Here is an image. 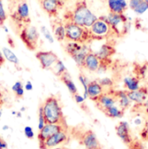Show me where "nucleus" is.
Segmentation results:
<instances>
[{
	"mask_svg": "<svg viewBox=\"0 0 148 149\" xmlns=\"http://www.w3.org/2000/svg\"><path fill=\"white\" fill-rule=\"evenodd\" d=\"M98 17L88 8L85 0H77L74 8L64 14V21L73 22L74 23L89 29Z\"/></svg>",
	"mask_w": 148,
	"mask_h": 149,
	"instance_id": "f257e3e1",
	"label": "nucleus"
},
{
	"mask_svg": "<svg viewBox=\"0 0 148 149\" xmlns=\"http://www.w3.org/2000/svg\"><path fill=\"white\" fill-rule=\"evenodd\" d=\"M42 107L46 123L62 124L68 126L60 101L56 97L50 96L47 97L42 104Z\"/></svg>",
	"mask_w": 148,
	"mask_h": 149,
	"instance_id": "f03ea898",
	"label": "nucleus"
},
{
	"mask_svg": "<svg viewBox=\"0 0 148 149\" xmlns=\"http://www.w3.org/2000/svg\"><path fill=\"white\" fill-rule=\"evenodd\" d=\"M9 10L11 20L19 29L30 23V6L27 0H10Z\"/></svg>",
	"mask_w": 148,
	"mask_h": 149,
	"instance_id": "7ed1b4c3",
	"label": "nucleus"
},
{
	"mask_svg": "<svg viewBox=\"0 0 148 149\" xmlns=\"http://www.w3.org/2000/svg\"><path fill=\"white\" fill-rule=\"evenodd\" d=\"M66 29V40L68 42L87 44L92 41L89 29L79 26L73 22L63 21Z\"/></svg>",
	"mask_w": 148,
	"mask_h": 149,
	"instance_id": "20e7f679",
	"label": "nucleus"
},
{
	"mask_svg": "<svg viewBox=\"0 0 148 149\" xmlns=\"http://www.w3.org/2000/svg\"><path fill=\"white\" fill-rule=\"evenodd\" d=\"M88 29L91 35L92 41L106 40L115 36L110 24L106 20V16L98 17V19L94 22V23Z\"/></svg>",
	"mask_w": 148,
	"mask_h": 149,
	"instance_id": "39448f33",
	"label": "nucleus"
},
{
	"mask_svg": "<svg viewBox=\"0 0 148 149\" xmlns=\"http://www.w3.org/2000/svg\"><path fill=\"white\" fill-rule=\"evenodd\" d=\"M19 37L29 50L35 51L38 47L40 34L37 28L30 23L26 24L20 29Z\"/></svg>",
	"mask_w": 148,
	"mask_h": 149,
	"instance_id": "423d86ee",
	"label": "nucleus"
},
{
	"mask_svg": "<svg viewBox=\"0 0 148 149\" xmlns=\"http://www.w3.org/2000/svg\"><path fill=\"white\" fill-rule=\"evenodd\" d=\"M106 17V20L110 24L116 37H122L127 35L129 29V22L125 14L109 12V14Z\"/></svg>",
	"mask_w": 148,
	"mask_h": 149,
	"instance_id": "0eeeda50",
	"label": "nucleus"
},
{
	"mask_svg": "<svg viewBox=\"0 0 148 149\" xmlns=\"http://www.w3.org/2000/svg\"><path fill=\"white\" fill-rule=\"evenodd\" d=\"M68 141V129H63L56 133L52 136H50L49 139H47L42 144L39 145V148L41 149H52L67 142Z\"/></svg>",
	"mask_w": 148,
	"mask_h": 149,
	"instance_id": "6e6552de",
	"label": "nucleus"
},
{
	"mask_svg": "<svg viewBox=\"0 0 148 149\" xmlns=\"http://www.w3.org/2000/svg\"><path fill=\"white\" fill-rule=\"evenodd\" d=\"M65 0H40L42 10L50 17H56L65 5Z\"/></svg>",
	"mask_w": 148,
	"mask_h": 149,
	"instance_id": "1a4fd4ad",
	"label": "nucleus"
},
{
	"mask_svg": "<svg viewBox=\"0 0 148 149\" xmlns=\"http://www.w3.org/2000/svg\"><path fill=\"white\" fill-rule=\"evenodd\" d=\"M36 58L44 70H51L59 60L58 56L52 51H39L36 54Z\"/></svg>",
	"mask_w": 148,
	"mask_h": 149,
	"instance_id": "9d476101",
	"label": "nucleus"
},
{
	"mask_svg": "<svg viewBox=\"0 0 148 149\" xmlns=\"http://www.w3.org/2000/svg\"><path fill=\"white\" fill-rule=\"evenodd\" d=\"M80 143L85 149H102L96 134L90 129L85 130L80 135Z\"/></svg>",
	"mask_w": 148,
	"mask_h": 149,
	"instance_id": "9b49d317",
	"label": "nucleus"
},
{
	"mask_svg": "<svg viewBox=\"0 0 148 149\" xmlns=\"http://www.w3.org/2000/svg\"><path fill=\"white\" fill-rule=\"evenodd\" d=\"M68 129V126L62 125V124H54V123H46L45 126L39 130L37 134V139L39 141V145L42 144L47 139H49L50 136L55 134L56 133L63 130Z\"/></svg>",
	"mask_w": 148,
	"mask_h": 149,
	"instance_id": "f8f14e48",
	"label": "nucleus"
},
{
	"mask_svg": "<svg viewBox=\"0 0 148 149\" xmlns=\"http://www.w3.org/2000/svg\"><path fill=\"white\" fill-rule=\"evenodd\" d=\"M95 104L97 107L103 112L112 106L116 105L117 100L113 94V91H110L108 92H104L103 94H101L100 97L97 99V101L95 102Z\"/></svg>",
	"mask_w": 148,
	"mask_h": 149,
	"instance_id": "ddd939ff",
	"label": "nucleus"
},
{
	"mask_svg": "<svg viewBox=\"0 0 148 149\" xmlns=\"http://www.w3.org/2000/svg\"><path fill=\"white\" fill-rule=\"evenodd\" d=\"M115 131H116L118 137L127 146H129L132 143V141H133L132 134H131L129 124L127 122L119 123L118 125L115 127Z\"/></svg>",
	"mask_w": 148,
	"mask_h": 149,
	"instance_id": "4468645a",
	"label": "nucleus"
},
{
	"mask_svg": "<svg viewBox=\"0 0 148 149\" xmlns=\"http://www.w3.org/2000/svg\"><path fill=\"white\" fill-rule=\"evenodd\" d=\"M127 94L132 103H134V104L141 105L148 98V88L146 86H140L136 91H127Z\"/></svg>",
	"mask_w": 148,
	"mask_h": 149,
	"instance_id": "2eb2a0df",
	"label": "nucleus"
},
{
	"mask_svg": "<svg viewBox=\"0 0 148 149\" xmlns=\"http://www.w3.org/2000/svg\"><path fill=\"white\" fill-rule=\"evenodd\" d=\"M101 64V60L100 58L97 56V54L94 52H90L87 54L86 59H85L84 67L85 69H87L89 72H98L99 67Z\"/></svg>",
	"mask_w": 148,
	"mask_h": 149,
	"instance_id": "dca6fc26",
	"label": "nucleus"
},
{
	"mask_svg": "<svg viewBox=\"0 0 148 149\" xmlns=\"http://www.w3.org/2000/svg\"><path fill=\"white\" fill-rule=\"evenodd\" d=\"M104 92H105L104 88L99 83V81L94 80L88 83V87H87L88 98H90L94 102H96L97 99L100 97V96Z\"/></svg>",
	"mask_w": 148,
	"mask_h": 149,
	"instance_id": "f3484780",
	"label": "nucleus"
},
{
	"mask_svg": "<svg viewBox=\"0 0 148 149\" xmlns=\"http://www.w3.org/2000/svg\"><path fill=\"white\" fill-rule=\"evenodd\" d=\"M109 11L116 14H124L128 7L126 0H106Z\"/></svg>",
	"mask_w": 148,
	"mask_h": 149,
	"instance_id": "a211bd4d",
	"label": "nucleus"
},
{
	"mask_svg": "<svg viewBox=\"0 0 148 149\" xmlns=\"http://www.w3.org/2000/svg\"><path fill=\"white\" fill-rule=\"evenodd\" d=\"M115 53H116V49L114 47V45L108 42L101 45V47L95 54L100 58V60H106V59H111V57L114 55Z\"/></svg>",
	"mask_w": 148,
	"mask_h": 149,
	"instance_id": "6ab92c4d",
	"label": "nucleus"
},
{
	"mask_svg": "<svg viewBox=\"0 0 148 149\" xmlns=\"http://www.w3.org/2000/svg\"><path fill=\"white\" fill-rule=\"evenodd\" d=\"M113 94L116 97L118 105L122 109L126 110V109L130 108L131 104H132V101L130 100V98L128 97L127 91H126V90H124V91H113Z\"/></svg>",
	"mask_w": 148,
	"mask_h": 149,
	"instance_id": "aec40b11",
	"label": "nucleus"
},
{
	"mask_svg": "<svg viewBox=\"0 0 148 149\" xmlns=\"http://www.w3.org/2000/svg\"><path fill=\"white\" fill-rule=\"evenodd\" d=\"M52 30L54 37L60 42L66 40V29L63 21H55L52 23Z\"/></svg>",
	"mask_w": 148,
	"mask_h": 149,
	"instance_id": "412c9836",
	"label": "nucleus"
},
{
	"mask_svg": "<svg viewBox=\"0 0 148 149\" xmlns=\"http://www.w3.org/2000/svg\"><path fill=\"white\" fill-rule=\"evenodd\" d=\"M91 52V49L87 46V44H83L82 47L75 54L72 56V59L75 61V64L77 65L79 67H83L84 66L85 59L88 53Z\"/></svg>",
	"mask_w": 148,
	"mask_h": 149,
	"instance_id": "4be33fe9",
	"label": "nucleus"
},
{
	"mask_svg": "<svg viewBox=\"0 0 148 149\" xmlns=\"http://www.w3.org/2000/svg\"><path fill=\"white\" fill-rule=\"evenodd\" d=\"M123 85L127 91H136L140 87V79L136 76H128L123 79Z\"/></svg>",
	"mask_w": 148,
	"mask_h": 149,
	"instance_id": "5701e85b",
	"label": "nucleus"
},
{
	"mask_svg": "<svg viewBox=\"0 0 148 149\" xmlns=\"http://www.w3.org/2000/svg\"><path fill=\"white\" fill-rule=\"evenodd\" d=\"M61 80L63 81L64 85H66V87L68 88V91L70 92V94H72L73 96L76 93H78V91H77V87L75 84L74 83V81L72 80V79L70 78V75L68 74V72H65L63 75H62L60 77Z\"/></svg>",
	"mask_w": 148,
	"mask_h": 149,
	"instance_id": "b1692460",
	"label": "nucleus"
},
{
	"mask_svg": "<svg viewBox=\"0 0 148 149\" xmlns=\"http://www.w3.org/2000/svg\"><path fill=\"white\" fill-rule=\"evenodd\" d=\"M2 52H3V54L5 58V60L7 61H9L10 63L15 65H18L20 61H19V59L18 57L16 55V54L9 47H2Z\"/></svg>",
	"mask_w": 148,
	"mask_h": 149,
	"instance_id": "393cba45",
	"label": "nucleus"
},
{
	"mask_svg": "<svg viewBox=\"0 0 148 149\" xmlns=\"http://www.w3.org/2000/svg\"><path fill=\"white\" fill-rule=\"evenodd\" d=\"M103 113L110 118H121L124 116L125 110L122 109L119 105H113L103 111Z\"/></svg>",
	"mask_w": 148,
	"mask_h": 149,
	"instance_id": "a878e982",
	"label": "nucleus"
},
{
	"mask_svg": "<svg viewBox=\"0 0 148 149\" xmlns=\"http://www.w3.org/2000/svg\"><path fill=\"white\" fill-rule=\"evenodd\" d=\"M82 43L75 42H68L66 43L65 47H64V49L66 51V53L69 55V56H73L75 55L82 47Z\"/></svg>",
	"mask_w": 148,
	"mask_h": 149,
	"instance_id": "bb28decb",
	"label": "nucleus"
},
{
	"mask_svg": "<svg viewBox=\"0 0 148 149\" xmlns=\"http://www.w3.org/2000/svg\"><path fill=\"white\" fill-rule=\"evenodd\" d=\"M51 71L54 72V74H55L56 76H57V77H59V78H60L62 75H63L65 72H68L64 63L62 61H60V60H58V61H56V63L54 65V66L51 68Z\"/></svg>",
	"mask_w": 148,
	"mask_h": 149,
	"instance_id": "cd10ccee",
	"label": "nucleus"
},
{
	"mask_svg": "<svg viewBox=\"0 0 148 149\" xmlns=\"http://www.w3.org/2000/svg\"><path fill=\"white\" fill-rule=\"evenodd\" d=\"M40 31H41L42 35L43 36V37H44L49 42L51 43V44L54 43V42H55V37H54L53 34L50 32V30H49L46 26H44V25L41 26Z\"/></svg>",
	"mask_w": 148,
	"mask_h": 149,
	"instance_id": "c85d7f7f",
	"label": "nucleus"
},
{
	"mask_svg": "<svg viewBox=\"0 0 148 149\" xmlns=\"http://www.w3.org/2000/svg\"><path fill=\"white\" fill-rule=\"evenodd\" d=\"M78 79L81 83V85H82L83 87V90H84V93H83V97H84L85 99L88 98V94H87V87H88V81H87V77L84 76L83 74H80L79 77H78Z\"/></svg>",
	"mask_w": 148,
	"mask_h": 149,
	"instance_id": "c756f323",
	"label": "nucleus"
},
{
	"mask_svg": "<svg viewBox=\"0 0 148 149\" xmlns=\"http://www.w3.org/2000/svg\"><path fill=\"white\" fill-rule=\"evenodd\" d=\"M45 124H46V121H45V118L43 116L42 107L41 105L39 108V112H38V125H37L38 130H41L45 126Z\"/></svg>",
	"mask_w": 148,
	"mask_h": 149,
	"instance_id": "7c9ffc66",
	"label": "nucleus"
},
{
	"mask_svg": "<svg viewBox=\"0 0 148 149\" xmlns=\"http://www.w3.org/2000/svg\"><path fill=\"white\" fill-rule=\"evenodd\" d=\"M140 136L141 138L142 141H148V119L146 120L144 127L141 129L140 133Z\"/></svg>",
	"mask_w": 148,
	"mask_h": 149,
	"instance_id": "2f4dec72",
	"label": "nucleus"
},
{
	"mask_svg": "<svg viewBox=\"0 0 148 149\" xmlns=\"http://www.w3.org/2000/svg\"><path fill=\"white\" fill-rule=\"evenodd\" d=\"M7 19V13L4 10V3H3V1L0 0V25L3 26L4 23L5 22Z\"/></svg>",
	"mask_w": 148,
	"mask_h": 149,
	"instance_id": "473e14b6",
	"label": "nucleus"
},
{
	"mask_svg": "<svg viewBox=\"0 0 148 149\" xmlns=\"http://www.w3.org/2000/svg\"><path fill=\"white\" fill-rule=\"evenodd\" d=\"M99 83L101 85V86L105 89V88H108L111 89L113 85V81L110 79V78H103L101 79L100 80H98Z\"/></svg>",
	"mask_w": 148,
	"mask_h": 149,
	"instance_id": "72a5a7b5",
	"label": "nucleus"
},
{
	"mask_svg": "<svg viewBox=\"0 0 148 149\" xmlns=\"http://www.w3.org/2000/svg\"><path fill=\"white\" fill-rule=\"evenodd\" d=\"M143 3L144 0H128V7L133 11Z\"/></svg>",
	"mask_w": 148,
	"mask_h": 149,
	"instance_id": "f704fd0d",
	"label": "nucleus"
},
{
	"mask_svg": "<svg viewBox=\"0 0 148 149\" xmlns=\"http://www.w3.org/2000/svg\"><path fill=\"white\" fill-rule=\"evenodd\" d=\"M23 132H24V135H25L28 139H33L34 136H35L33 128H31L30 126H26V127H24Z\"/></svg>",
	"mask_w": 148,
	"mask_h": 149,
	"instance_id": "c9c22d12",
	"label": "nucleus"
},
{
	"mask_svg": "<svg viewBox=\"0 0 148 149\" xmlns=\"http://www.w3.org/2000/svg\"><path fill=\"white\" fill-rule=\"evenodd\" d=\"M129 149H145L142 143L139 141H132V143L129 145Z\"/></svg>",
	"mask_w": 148,
	"mask_h": 149,
	"instance_id": "e433bc0d",
	"label": "nucleus"
},
{
	"mask_svg": "<svg viewBox=\"0 0 148 149\" xmlns=\"http://www.w3.org/2000/svg\"><path fill=\"white\" fill-rule=\"evenodd\" d=\"M146 72H147V67L140 65V67H138V71L136 72V73H137L136 77H139V75H141V78H143V77H145Z\"/></svg>",
	"mask_w": 148,
	"mask_h": 149,
	"instance_id": "4c0bfd02",
	"label": "nucleus"
},
{
	"mask_svg": "<svg viewBox=\"0 0 148 149\" xmlns=\"http://www.w3.org/2000/svg\"><path fill=\"white\" fill-rule=\"evenodd\" d=\"M74 99H75V101L77 104H83L85 101L84 97L82 96V95H80L79 93H76V94L74 95Z\"/></svg>",
	"mask_w": 148,
	"mask_h": 149,
	"instance_id": "58836bf2",
	"label": "nucleus"
},
{
	"mask_svg": "<svg viewBox=\"0 0 148 149\" xmlns=\"http://www.w3.org/2000/svg\"><path fill=\"white\" fill-rule=\"evenodd\" d=\"M23 83H22L21 81H17L16 83H14L13 85H12V87H11V90L15 92L16 91H18L19 88H21L23 87Z\"/></svg>",
	"mask_w": 148,
	"mask_h": 149,
	"instance_id": "ea45409f",
	"label": "nucleus"
},
{
	"mask_svg": "<svg viewBox=\"0 0 148 149\" xmlns=\"http://www.w3.org/2000/svg\"><path fill=\"white\" fill-rule=\"evenodd\" d=\"M15 94H16L17 97H23L24 95V87L23 86L21 88H19L18 91H15Z\"/></svg>",
	"mask_w": 148,
	"mask_h": 149,
	"instance_id": "a19ab883",
	"label": "nucleus"
},
{
	"mask_svg": "<svg viewBox=\"0 0 148 149\" xmlns=\"http://www.w3.org/2000/svg\"><path fill=\"white\" fill-rule=\"evenodd\" d=\"M23 87H24V90L27 91H30L33 90V85H32V83L30 81H27Z\"/></svg>",
	"mask_w": 148,
	"mask_h": 149,
	"instance_id": "79ce46f5",
	"label": "nucleus"
},
{
	"mask_svg": "<svg viewBox=\"0 0 148 149\" xmlns=\"http://www.w3.org/2000/svg\"><path fill=\"white\" fill-rule=\"evenodd\" d=\"M141 107L143 108V109H144V111H145V113L148 116V98L144 102V104H141Z\"/></svg>",
	"mask_w": 148,
	"mask_h": 149,
	"instance_id": "37998d69",
	"label": "nucleus"
},
{
	"mask_svg": "<svg viewBox=\"0 0 148 149\" xmlns=\"http://www.w3.org/2000/svg\"><path fill=\"white\" fill-rule=\"evenodd\" d=\"M7 148H8L7 143L0 137V149H7Z\"/></svg>",
	"mask_w": 148,
	"mask_h": 149,
	"instance_id": "c03bdc74",
	"label": "nucleus"
},
{
	"mask_svg": "<svg viewBox=\"0 0 148 149\" xmlns=\"http://www.w3.org/2000/svg\"><path fill=\"white\" fill-rule=\"evenodd\" d=\"M5 61H6V60H5V58H4V56L3 54V52H2V50H0V66H2L4 64Z\"/></svg>",
	"mask_w": 148,
	"mask_h": 149,
	"instance_id": "a18cd8bd",
	"label": "nucleus"
},
{
	"mask_svg": "<svg viewBox=\"0 0 148 149\" xmlns=\"http://www.w3.org/2000/svg\"><path fill=\"white\" fill-rule=\"evenodd\" d=\"M8 43H9L11 47H14V42H13V40H11V37H9V38H8Z\"/></svg>",
	"mask_w": 148,
	"mask_h": 149,
	"instance_id": "49530a36",
	"label": "nucleus"
},
{
	"mask_svg": "<svg viewBox=\"0 0 148 149\" xmlns=\"http://www.w3.org/2000/svg\"><path fill=\"white\" fill-rule=\"evenodd\" d=\"M2 27H3V29H4V31H5L6 33H9V29H8V28H7V27H5L4 25H3Z\"/></svg>",
	"mask_w": 148,
	"mask_h": 149,
	"instance_id": "de8ad7c7",
	"label": "nucleus"
},
{
	"mask_svg": "<svg viewBox=\"0 0 148 149\" xmlns=\"http://www.w3.org/2000/svg\"><path fill=\"white\" fill-rule=\"evenodd\" d=\"M7 129H9V126H7V125L3 126V130H7Z\"/></svg>",
	"mask_w": 148,
	"mask_h": 149,
	"instance_id": "09e8293b",
	"label": "nucleus"
},
{
	"mask_svg": "<svg viewBox=\"0 0 148 149\" xmlns=\"http://www.w3.org/2000/svg\"><path fill=\"white\" fill-rule=\"evenodd\" d=\"M52 149H68V148H63V147H59V148H52Z\"/></svg>",
	"mask_w": 148,
	"mask_h": 149,
	"instance_id": "8fccbe9b",
	"label": "nucleus"
},
{
	"mask_svg": "<svg viewBox=\"0 0 148 149\" xmlns=\"http://www.w3.org/2000/svg\"><path fill=\"white\" fill-rule=\"evenodd\" d=\"M2 103H3V100H2V97H1V94H0V106L2 104Z\"/></svg>",
	"mask_w": 148,
	"mask_h": 149,
	"instance_id": "3c124183",
	"label": "nucleus"
},
{
	"mask_svg": "<svg viewBox=\"0 0 148 149\" xmlns=\"http://www.w3.org/2000/svg\"><path fill=\"white\" fill-rule=\"evenodd\" d=\"M12 115H17V112L16 111H12Z\"/></svg>",
	"mask_w": 148,
	"mask_h": 149,
	"instance_id": "603ef678",
	"label": "nucleus"
},
{
	"mask_svg": "<svg viewBox=\"0 0 148 149\" xmlns=\"http://www.w3.org/2000/svg\"><path fill=\"white\" fill-rule=\"evenodd\" d=\"M25 110V108L23 107V108H22V109H21V111H24Z\"/></svg>",
	"mask_w": 148,
	"mask_h": 149,
	"instance_id": "864d4df0",
	"label": "nucleus"
},
{
	"mask_svg": "<svg viewBox=\"0 0 148 149\" xmlns=\"http://www.w3.org/2000/svg\"><path fill=\"white\" fill-rule=\"evenodd\" d=\"M144 1H145V2H146V3L148 4V0H144Z\"/></svg>",
	"mask_w": 148,
	"mask_h": 149,
	"instance_id": "5fc2aeb1",
	"label": "nucleus"
},
{
	"mask_svg": "<svg viewBox=\"0 0 148 149\" xmlns=\"http://www.w3.org/2000/svg\"><path fill=\"white\" fill-rule=\"evenodd\" d=\"M65 1H68V0H65Z\"/></svg>",
	"mask_w": 148,
	"mask_h": 149,
	"instance_id": "6e6d98bb",
	"label": "nucleus"
},
{
	"mask_svg": "<svg viewBox=\"0 0 148 149\" xmlns=\"http://www.w3.org/2000/svg\"><path fill=\"white\" fill-rule=\"evenodd\" d=\"M0 67H1V66H0Z\"/></svg>",
	"mask_w": 148,
	"mask_h": 149,
	"instance_id": "4d7b16f0",
	"label": "nucleus"
}]
</instances>
